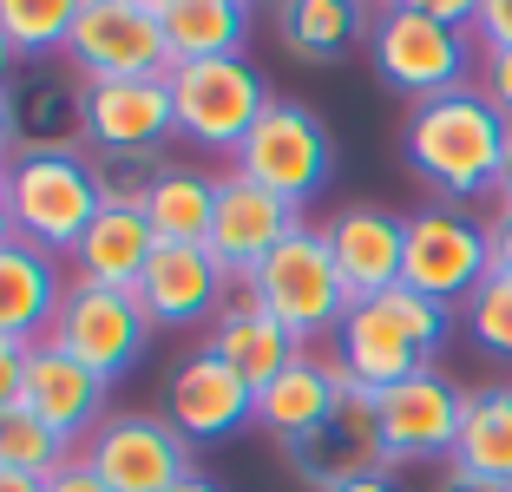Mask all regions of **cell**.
<instances>
[{"mask_svg": "<svg viewBox=\"0 0 512 492\" xmlns=\"http://www.w3.org/2000/svg\"><path fill=\"white\" fill-rule=\"evenodd\" d=\"M322 237H329V256H335V269H342V283H348L355 302H368V296L401 283L407 217H394V210H381V204H348L322 224Z\"/></svg>", "mask_w": 512, "mask_h": 492, "instance_id": "20", "label": "cell"}, {"mask_svg": "<svg viewBox=\"0 0 512 492\" xmlns=\"http://www.w3.org/2000/svg\"><path fill=\"white\" fill-rule=\"evenodd\" d=\"M230 171L250 178V184H263L270 197H283L289 210H302V204H316V197L329 191V178H335V138L309 105L270 99V112L256 119V132L237 145Z\"/></svg>", "mask_w": 512, "mask_h": 492, "instance_id": "6", "label": "cell"}, {"mask_svg": "<svg viewBox=\"0 0 512 492\" xmlns=\"http://www.w3.org/2000/svg\"><path fill=\"white\" fill-rule=\"evenodd\" d=\"M283 453H289V466H296L316 492H335V486L368 479V473H388V460H381V433H375V394L348 374L342 407H335L316 433L289 440Z\"/></svg>", "mask_w": 512, "mask_h": 492, "instance_id": "14", "label": "cell"}, {"mask_svg": "<svg viewBox=\"0 0 512 492\" xmlns=\"http://www.w3.org/2000/svg\"><path fill=\"white\" fill-rule=\"evenodd\" d=\"M79 0H0V33L7 46L27 60H66V40H73Z\"/></svg>", "mask_w": 512, "mask_h": 492, "instance_id": "29", "label": "cell"}, {"mask_svg": "<svg viewBox=\"0 0 512 492\" xmlns=\"http://www.w3.org/2000/svg\"><path fill=\"white\" fill-rule=\"evenodd\" d=\"M66 296V263L60 256L33 250V243L7 237L0 243V342H46L53 335V315Z\"/></svg>", "mask_w": 512, "mask_h": 492, "instance_id": "22", "label": "cell"}, {"mask_svg": "<svg viewBox=\"0 0 512 492\" xmlns=\"http://www.w3.org/2000/svg\"><path fill=\"white\" fill-rule=\"evenodd\" d=\"M14 119H7V92H0V164H7V158H14Z\"/></svg>", "mask_w": 512, "mask_h": 492, "instance_id": "39", "label": "cell"}, {"mask_svg": "<svg viewBox=\"0 0 512 492\" xmlns=\"http://www.w3.org/2000/svg\"><path fill=\"white\" fill-rule=\"evenodd\" d=\"M467 335L486 348L493 361H512V269H493L480 289L467 296Z\"/></svg>", "mask_w": 512, "mask_h": 492, "instance_id": "31", "label": "cell"}, {"mask_svg": "<svg viewBox=\"0 0 512 492\" xmlns=\"http://www.w3.org/2000/svg\"><path fill=\"white\" fill-rule=\"evenodd\" d=\"M473 46H506L512 53V0H480V14H473Z\"/></svg>", "mask_w": 512, "mask_h": 492, "instance_id": "33", "label": "cell"}, {"mask_svg": "<svg viewBox=\"0 0 512 492\" xmlns=\"http://www.w3.org/2000/svg\"><path fill=\"white\" fill-rule=\"evenodd\" d=\"M473 86H480V99H486V105L499 112V119L512 125V53H506V46H480Z\"/></svg>", "mask_w": 512, "mask_h": 492, "instance_id": "32", "label": "cell"}, {"mask_svg": "<svg viewBox=\"0 0 512 492\" xmlns=\"http://www.w3.org/2000/svg\"><path fill=\"white\" fill-rule=\"evenodd\" d=\"M368 60H375L381 86L421 105V99H440V92L473 86L480 46H473V33L434 20L421 0H388L368 27Z\"/></svg>", "mask_w": 512, "mask_h": 492, "instance_id": "5", "label": "cell"}, {"mask_svg": "<svg viewBox=\"0 0 512 492\" xmlns=\"http://www.w3.org/2000/svg\"><path fill=\"white\" fill-rule=\"evenodd\" d=\"M250 414H256V388L243 374H230L211 348H191V355L165 374V420L191 447L230 440L237 427H250Z\"/></svg>", "mask_w": 512, "mask_h": 492, "instance_id": "16", "label": "cell"}, {"mask_svg": "<svg viewBox=\"0 0 512 492\" xmlns=\"http://www.w3.org/2000/svg\"><path fill=\"white\" fill-rule=\"evenodd\" d=\"M447 466H467L480 479L512 486V381L467 388V420H460V447Z\"/></svg>", "mask_w": 512, "mask_h": 492, "instance_id": "28", "label": "cell"}, {"mask_svg": "<svg viewBox=\"0 0 512 492\" xmlns=\"http://www.w3.org/2000/svg\"><path fill=\"white\" fill-rule=\"evenodd\" d=\"M493 276L486 224H473L460 204H434L407 217V250H401V283L440 309H467V296Z\"/></svg>", "mask_w": 512, "mask_h": 492, "instance_id": "9", "label": "cell"}, {"mask_svg": "<svg viewBox=\"0 0 512 492\" xmlns=\"http://www.w3.org/2000/svg\"><path fill=\"white\" fill-rule=\"evenodd\" d=\"M434 492H512V486H499V479H480V473H467V466H447Z\"/></svg>", "mask_w": 512, "mask_h": 492, "instance_id": "37", "label": "cell"}, {"mask_svg": "<svg viewBox=\"0 0 512 492\" xmlns=\"http://www.w3.org/2000/svg\"><path fill=\"white\" fill-rule=\"evenodd\" d=\"M342 388H348V368L335 355H316V348H302L276 381L256 388V427H270L276 440H302V433H316L322 420L342 407Z\"/></svg>", "mask_w": 512, "mask_h": 492, "instance_id": "21", "label": "cell"}, {"mask_svg": "<svg viewBox=\"0 0 512 492\" xmlns=\"http://www.w3.org/2000/svg\"><path fill=\"white\" fill-rule=\"evenodd\" d=\"M66 66L86 86H112V79H171V40L158 20V0H79L73 40H66Z\"/></svg>", "mask_w": 512, "mask_h": 492, "instance_id": "7", "label": "cell"}, {"mask_svg": "<svg viewBox=\"0 0 512 492\" xmlns=\"http://www.w3.org/2000/svg\"><path fill=\"white\" fill-rule=\"evenodd\" d=\"M53 348H66L73 361H86L99 381H119L138 368L151 342V315L138 302V289H99V283H66L60 315H53Z\"/></svg>", "mask_w": 512, "mask_h": 492, "instance_id": "10", "label": "cell"}, {"mask_svg": "<svg viewBox=\"0 0 512 492\" xmlns=\"http://www.w3.org/2000/svg\"><path fill=\"white\" fill-rule=\"evenodd\" d=\"M99 210L106 197H99V171L86 151H14L7 158V224L20 243L66 263Z\"/></svg>", "mask_w": 512, "mask_h": 492, "instance_id": "4", "label": "cell"}, {"mask_svg": "<svg viewBox=\"0 0 512 492\" xmlns=\"http://www.w3.org/2000/svg\"><path fill=\"white\" fill-rule=\"evenodd\" d=\"M171 112H178L184 145L237 158V145L270 112V86H263V73L243 53L237 60H184V66H171Z\"/></svg>", "mask_w": 512, "mask_h": 492, "instance_id": "8", "label": "cell"}, {"mask_svg": "<svg viewBox=\"0 0 512 492\" xmlns=\"http://www.w3.org/2000/svg\"><path fill=\"white\" fill-rule=\"evenodd\" d=\"M237 296H250L263 315H276L302 348L322 342V335H335L342 315L355 309L342 269H335V256H329V237H322V224H309V217L243 276Z\"/></svg>", "mask_w": 512, "mask_h": 492, "instance_id": "3", "label": "cell"}, {"mask_svg": "<svg viewBox=\"0 0 512 492\" xmlns=\"http://www.w3.org/2000/svg\"><path fill=\"white\" fill-rule=\"evenodd\" d=\"M460 420H467V388H453L440 368H421L375 394V433H381V460L388 466L453 460Z\"/></svg>", "mask_w": 512, "mask_h": 492, "instance_id": "12", "label": "cell"}, {"mask_svg": "<svg viewBox=\"0 0 512 492\" xmlns=\"http://www.w3.org/2000/svg\"><path fill=\"white\" fill-rule=\"evenodd\" d=\"M20 407L40 414L46 427L79 453L92 440V427L112 414V381H99V374H92L86 361H73L66 348L33 342L27 348V388H20Z\"/></svg>", "mask_w": 512, "mask_h": 492, "instance_id": "17", "label": "cell"}, {"mask_svg": "<svg viewBox=\"0 0 512 492\" xmlns=\"http://www.w3.org/2000/svg\"><path fill=\"white\" fill-rule=\"evenodd\" d=\"M20 151H86V79L66 60H27L7 86Z\"/></svg>", "mask_w": 512, "mask_h": 492, "instance_id": "15", "label": "cell"}, {"mask_svg": "<svg viewBox=\"0 0 512 492\" xmlns=\"http://www.w3.org/2000/svg\"><path fill=\"white\" fill-rule=\"evenodd\" d=\"M224 289H230V269L204 243H158V256L138 276V302H145L151 328H191L204 315L217 322V309L230 302Z\"/></svg>", "mask_w": 512, "mask_h": 492, "instance_id": "18", "label": "cell"}, {"mask_svg": "<svg viewBox=\"0 0 512 492\" xmlns=\"http://www.w3.org/2000/svg\"><path fill=\"white\" fill-rule=\"evenodd\" d=\"M171 60H237L250 40V0H158Z\"/></svg>", "mask_w": 512, "mask_h": 492, "instance_id": "26", "label": "cell"}, {"mask_svg": "<svg viewBox=\"0 0 512 492\" xmlns=\"http://www.w3.org/2000/svg\"><path fill=\"white\" fill-rule=\"evenodd\" d=\"M204 348H211V355L224 361L230 374H243L250 388L276 381V374H283L289 361L302 355L296 335H289L276 315H263L250 296H230L224 309H217V322H211V335H204Z\"/></svg>", "mask_w": 512, "mask_h": 492, "instance_id": "23", "label": "cell"}, {"mask_svg": "<svg viewBox=\"0 0 512 492\" xmlns=\"http://www.w3.org/2000/svg\"><path fill=\"white\" fill-rule=\"evenodd\" d=\"M447 335H453V309H440V302L414 296L407 283H394V289H381V296L355 302V309L342 315V328H335V361H342L368 394H381V388H394V381H407V374L434 368Z\"/></svg>", "mask_w": 512, "mask_h": 492, "instance_id": "2", "label": "cell"}, {"mask_svg": "<svg viewBox=\"0 0 512 492\" xmlns=\"http://www.w3.org/2000/svg\"><path fill=\"white\" fill-rule=\"evenodd\" d=\"M171 492H224V486H217L211 473H191V479H178V486H171Z\"/></svg>", "mask_w": 512, "mask_h": 492, "instance_id": "43", "label": "cell"}, {"mask_svg": "<svg viewBox=\"0 0 512 492\" xmlns=\"http://www.w3.org/2000/svg\"><path fill=\"white\" fill-rule=\"evenodd\" d=\"M0 492H46V479H27V473H7L0 466Z\"/></svg>", "mask_w": 512, "mask_h": 492, "instance_id": "41", "label": "cell"}, {"mask_svg": "<svg viewBox=\"0 0 512 492\" xmlns=\"http://www.w3.org/2000/svg\"><path fill=\"white\" fill-rule=\"evenodd\" d=\"M66 460H73V447H66L40 414H27V407H7V414H0V466H7V473L53 479Z\"/></svg>", "mask_w": 512, "mask_h": 492, "instance_id": "30", "label": "cell"}, {"mask_svg": "<svg viewBox=\"0 0 512 492\" xmlns=\"http://www.w3.org/2000/svg\"><path fill=\"white\" fill-rule=\"evenodd\" d=\"M14 73H20V53H14V46H7V33H0V92L14 86Z\"/></svg>", "mask_w": 512, "mask_h": 492, "instance_id": "40", "label": "cell"}, {"mask_svg": "<svg viewBox=\"0 0 512 492\" xmlns=\"http://www.w3.org/2000/svg\"><path fill=\"white\" fill-rule=\"evenodd\" d=\"M493 197H499V204H512V138H506V164H499V191Z\"/></svg>", "mask_w": 512, "mask_h": 492, "instance_id": "42", "label": "cell"}, {"mask_svg": "<svg viewBox=\"0 0 512 492\" xmlns=\"http://www.w3.org/2000/svg\"><path fill=\"white\" fill-rule=\"evenodd\" d=\"M486 250H493V269H512V204L486 217Z\"/></svg>", "mask_w": 512, "mask_h": 492, "instance_id": "36", "label": "cell"}, {"mask_svg": "<svg viewBox=\"0 0 512 492\" xmlns=\"http://www.w3.org/2000/svg\"><path fill=\"white\" fill-rule=\"evenodd\" d=\"M296 224H302V210H289L283 197H270L263 184L224 171V178H217V217H211V243H204V250L230 269V283H243Z\"/></svg>", "mask_w": 512, "mask_h": 492, "instance_id": "19", "label": "cell"}, {"mask_svg": "<svg viewBox=\"0 0 512 492\" xmlns=\"http://www.w3.org/2000/svg\"><path fill=\"white\" fill-rule=\"evenodd\" d=\"M14 237V224H7V164H0V243Z\"/></svg>", "mask_w": 512, "mask_h": 492, "instance_id": "44", "label": "cell"}, {"mask_svg": "<svg viewBox=\"0 0 512 492\" xmlns=\"http://www.w3.org/2000/svg\"><path fill=\"white\" fill-rule=\"evenodd\" d=\"M335 492H401L388 473H368V479H348V486H335Z\"/></svg>", "mask_w": 512, "mask_h": 492, "instance_id": "38", "label": "cell"}, {"mask_svg": "<svg viewBox=\"0 0 512 492\" xmlns=\"http://www.w3.org/2000/svg\"><path fill=\"white\" fill-rule=\"evenodd\" d=\"M151 256H158V237H151L145 210H99L92 230L79 237V250L66 256V263H73V283L138 289V276H145Z\"/></svg>", "mask_w": 512, "mask_h": 492, "instance_id": "24", "label": "cell"}, {"mask_svg": "<svg viewBox=\"0 0 512 492\" xmlns=\"http://www.w3.org/2000/svg\"><path fill=\"white\" fill-rule=\"evenodd\" d=\"M79 460L112 492H171L178 479L197 473V447L165 414H106L79 447Z\"/></svg>", "mask_w": 512, "mask_h": 492, "instance_id": "11", "label": "cell"}, {"mask_svg": "<svg viewBox=\"0 0 512 492\" xmlns=\"http://www.w3.org/2000/svg\"><path fill=\"white\" fill-rule=\"evenodd\" d=\"M145 224L158 243H211V217H217V178L197 164H165L145 184Z\"/></svg>", "mask_w": 512, "mask_h": 492, "instance_id": "25", "label": "cell"}, {"mask_svg": "<svg viewBox=\"0 0 512 492\" xmlns=\"http://www.w3.org/2000/svg\"><path fill=\"white\" fill-rule=\"evenodd\" d=\"M506 138H512V125L480 99V86L421 99L401 125V151H407V164H414V178H421L427 191H440L447 204L499 191Z\"/></svg>", "mask_w": 512, "mask_h": 492, "instance_id": "1", "label": "cell"}, {"mask_svg": "<svg viewBox=\"0 0 512 492\" xmlns=\"http://www.w3.org/2000/svg\"><path fill=\"white\" fill-rule=\"evenodd\" d=\"M368 27H375V14H368L362 0H289L283 14H276V33H283V46L296 53V60H342L355 40H368Z\"/></svg>", "mask_w": 512, "mask_h": 492, "instance_id": "27", "label": "cell"}, {"mask_svg": "<svg viewBox=\"0 0 512 492\" xmlns=\"http://www.w3.org/2000/svg\"><path fill=\"white\" fill-rule=\"evenodd\" d=\"M46 492H112V486H106V479H99V473H92V466L73 453V460H66L60 473L46 479Z\"/></svg>", "mask_w": 512, "mask_h": 492, "instance_id": "35", "label": "cell"}, {"mask_svg": "<svg viewBox=\"0 0 512 492\" xmlns=\"http://www.w3.org/2000/svg\"><path fill=\"white\" fill-rule=\"evenodd\" d=\"M171 138H178L171 79H112V86H86V151L158 164V151H165Z\"/></svg>", "mask_w": 512, "mask_h": 492, "instance_id": "13", "label": "cell"}, {"mask_svg": "<svg viewBox=\"0 0 512 492\" xmlns=\"http://www.w3.org/2000/svg\"><path fill=\"white\" fill-rule=\"evenodd\" d=\"M20 388H27V348L20 342H0V414L20 407Z\"/></svg>", "mask_w": 512, "mask_h": 492, "instance_id": "34", "label": "cell"}]
</instances>
